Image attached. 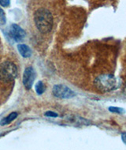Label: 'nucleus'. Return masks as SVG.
I'll return each instance as SVG.
<instances>
[{"mask_svg": "<svg viewBox=\"0 0 126 150\" xmlns=\"http://www.w3.org/2000/svg\"><path fill=\"white\" fill-rule=\"evenodd\" d=\"M6 22V18L5 13L3 11V9L0 7V25H4Z\"/></svg>", "mask_w": 126, "mask_h": 150, "instance_id": "11", "label": "nucleus"}, {"mask_svg": "<svg viewBox=\"0 0 126 150\" xmlns=\"http://www.w3.org/2000/svg\"><path fill=\"white\" fill-rule=\"evenodd\" d=\"M53 95L60 99H70L76 96V93L64 85H56L53 87Z\"/></svg>", "mask_w": 126, "mask_h": 150, "instance_id": "4", "label": "nucleus"}, {"mask_svg": "<svg viewBox=\"0 0 126 150\" xmlns=\"http://www.w3.org/2000/svg\"><path fill=\"white\" fill-rule=\"evenodd\" d=\"M108 109L111 113H116V114H122L125 111L123 108H118V107H110Z\"/></svg>", "mask_w": 126, "mask_h": 150, "instance_id": "10", "label": "nucleus"}, {"mask_svg": "<svg viewBox=\"0 0 126 150\" xmlns=\"http://www.w3.org/2000/svg\"><path fill=\"white\" fill-rule=\"evenodd\" d=\"M9 34L12 39L16 42H21L25 38L26 33L23 29L16 24H13L10 28Z\"/></svg>", "mask_w": 126, "mask_h": 150, "instance_id": "6", "label": "nucleus"}, {"mask_svg": "<svg viewBox=\"0 0 126 150\" xmlns=\"http://www.w3.org/2000/svg\"><path fill=\"white\" fill-rule=\"evenodd\" d=\"M0 5L4 7H6L10 5V0H0Z\"/></svg>", "mask_w": 126, "mask_h": 150, "instance_id": "13", "label": "nucleus"}, {"mask_svg": "<svg viewBox=\"0 0 126 150\" xmlns=\"http://www.w3.org/2000/svg\"><path fill=\"white\" fill-rule=\"evenodd\" d=\"M95 86L102 93L114 90L118 86V81L112 74H103L95 78Z\"/></svg>", "mask_w": 126, "mask_h": 150, "instance_id": "2", "label": "nucleus"}, {"mask_svg": "<svg viewBox=\"0 0 126 150\" xmlns=\"http://www.w3.org/2000/svg\"><path fill=\"white\" fill-rule=\"evenodd\" d=\"M45 86H44V84L43 81H39L36 84V86H35V90H36V93L39 94V95H41L43 93L45 92Z\"/></svg>", "mask_w": 126, "mask_h": 150, "instance_id": "9", "label": "nucleus"}, {"mask_svg": "<svg viewBox=\"0 0 126 150\" xmlns=\"http://www.w3.org/2000/svg\"><path fill=\"white\" fill-rule=\"evenodd\" d=\"M36 78V72L32 67H28L25 70L23 74V85L26 89H30L33 86L34 81Z\"/></svg>", "mask_w": 126, "mask_h": 150, "instance_id": "5", "label": "nucleus"}, {"mask_svg": "<svg viewBox=\"0 0 126 150\" xmlns=\"http://www.w3.org/2000/svg\"><path fill=\"white\" fill-rule=\"evenodd\" d=\"M121 140H122V142H124V144L126 145V133L124 132L121 134Z\"/></svg>", "mask_w": 126, "mask_h": 150, "instance_id": "14", "label": "nucleus"}, {"mask_svg": "<svg viewBox=\"0 0 126 150\" xmlns=\"http://www.w3.org/2000/svg\"><path fill=\"white\" fill-rule=\"evenodd\" d=\"M18 117V113L17 112H12L10 115H8L7 116L3 118L1 122H0V125L1 126H6V125L11 123V122H13L14 119Z\"/></svg>", "mask_w": 126, "mask_h": 150, "instance_id": "8", "label": "nucleus"}, {"mask_svg": "<svg viewBox=\"0 0 126 150\" xmlns=\"http://www.w3.org/2000/svg\"><path fill=\"white\" fill-rule=\"evenodd\" d=\"M34 22L42 33H48L53 28V16L48 10L39 8L34 13Z\"/></svg>", "mask_w": 126, "mask_h": 150, "instance_id": "1", "label": "nucleus"}, {"mask_svg": "<svg viewBox=\"0 0 126 150\" xmlns=\"http://www.w3.org/2000/svg\"><path fill=\"white\" fill-rule=\"evenodd\" d=\"M18 50L21 55L24 58H29L32 55V50L30 47L24 44H20L18 45Z\"/></svg>", "mask_w": 126, "mask_h": 150, "instance_id": "7", "label": "nucleus"}, {"mask_svg": "<svg viewBox=\"0 0 126 150\" xmlns=\"http://www.w3.org/2000/svg\"><path fill=\"white\" fill-rule=\"evenodd\" d=\"M18 76V68L14 63L9 61L0 65V80L4 82H10Z\"/></svg>", "mask_w": 126, "mask_h": 150, "instance_id": "3", "label": "nucleus"}, {"mask_svg": "<svg viewBox=\"0 0 126 150\" xmlns=\"http://www.w3.org/2000/svg\"><path fill=\"white\" fill-rule=\"evenodd\" d=\"M44 115L46 117H52V118H54V117H58V114L54 112V111H46V113L44 114Z\"/></svg>", "mask_w": 126, "mask_h": 150, "instance_id": "12", "label": "nucleus"}]
</instances>
